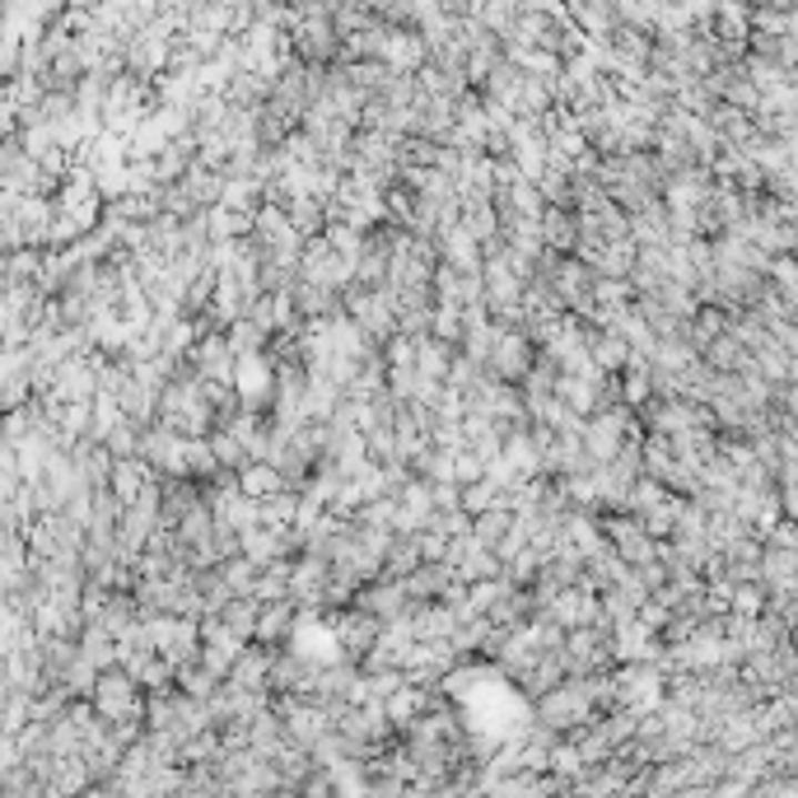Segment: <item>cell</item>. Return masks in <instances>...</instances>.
Returning a JSON list of instances; mask_svg holds the SVG:
<instances>
[{
    "instance_id": "cell-28",
    "label": "cell",
    "mask_w": 798,
    "mask_h": 798,
    "mask_svg": "<svg viewBox=\"0 0 798 798\" xmlns=\"http://www.w3.org/2000/svg\"><path fill=\"white\" fill-rule=\"evenodd\" d=\"M224 341H230V351H234V360H248V355H262L271 336H266V332H262V327L253 323V317H243V313H239V317H234V323H230V327H224Z\"/></svg>"
},
{
    "instance_id": "cell-25",
    "label": "cell",
    "mask_w": 798,
    "mask_h": 798,
    "mask_svg": "<svg viewBox=\"0 0 798 798\" xmlns=\"http://www.w3.org/2000/svg\"><path fill=\"white\" fill-rule=\"evenodd\" d=\"M182 188L192 192L196 206H215L220 192H224V173H220V169H206V164H196V159H192V164L182 169Z\"/></svg>"
},
{
    "instance_id": "cell-29",
    "label": "cell",
    "mask_w": 798,
    "mask_h": 798,
    "mask_svg": "<svg viewBox=\"0 0 798 798\" xmlns=\"http://www.w3.org/2000/svg\"><path fill=\"white\" fill-rule=\"evenodd\" d=\"M215 472H220V463H215V453H211L206 435L182 440V476H192V482H211Z\"/></svg>"
},
{
    "instance_id": "cell-3",
    "label": "cell",
    "mask_w": 798,
    "mask_h": 798,
    "mask_svg": "<svg viewBox=\"0 0 798 798\" xmlns=\"http://www.w3.org/2000/svg\"><path fill=\"white\" fill-rule=\"evenodd\" d=\"M546 285H552L556 294H560V304H565V313H575V317H584L588 309H593V281H598V271H593L588 262H579L575 253H560L556 257V266L542 276Z\"/></svg>"
},
{
    "instance_id": "cell-9",
    "label": "cell",
    "mask_w": 798,
    "mask_h": 798,
    "mask_svg": "<svg viewBox=\"0 0 798 798\" xmlns=\"http://www.w3.org/2000/svg\"><path fill=\"white\" fill-rule=\"evenodd\" d=\"M355 607H364L370 617H378V622H393V617H406V588H402V579H370V584H360L355 588V598H351Z\"/></svg>"
},
{
    "instance_id": "cell-5",
    "label": "cell",
    "mask_w": 798,
    "mask_h": 798,
    "mask_svg": "<svg viewBox=\"0 0 798 798\" xmlns=\"http://www.w3.org/2000/svg\"><path fill=\"white\" fill-rule=\"evenodd\" d=\"M294 630H300V607L285 593V598H271L257 607V626H253V640L266 645V649H281L294 640Z\"/></svg>"
},
{
    "instance_id": "cell-12",
    "label": "cell",
    "mask_w": 798,
    "mask_h": 798,
    "mask_svg": "<svg viewBox=\"0 0 798 798\" xmlns=\"http://www.w3.org/2000/svg\"><path fill=\"white\" fill-rule=\"evenodd\" d=\"M435 248H440V262H448L453 271H482V243L463 230V220L448 224V230H440Z\"/></svg>"
},
{
    "instance_id": "cell-50",
    "label": "cell",
    "mask_w": 798,
    "mask_h": 798,
    "mask_svg": "<svg viewBox=\"0 0 798 798\" xmlns=\"http://www.w3.org/2000/svg\"><path fill=\"white\" fill-rule=\"evenodd\" d=\"M761 546H798V528H794V518H775V523H770V533L761 537Z\"/></svg>"
},
{
    "instance_id": "cell-38",
    "label": "cell",
    "mask_w": 798,
    "mask_h": 798,
    "mask_svg": "<svg viewBox=\"0 0 798 798\" xmlns=\"http://www.w3.org/2000/svg\"><path fill=\"white\" fill-rule=\"evenodd\" d=\"M257 201H262V182H257V178H224L220 206H230V211L253 215V211H257Z\"/></svg>"
},
{
    "instance_id": "cell-51",
    "label": "cell",
    "mask_w": 798,
    "mask_h": 798,
    "mask_svg": "<svg viewBox=\"0 0 798 798\" xmlns=\"http://www.w3.org/2000/svg\"><path fill=\"white\" fill-rule=\"evenodd\" d=\"M211 6H224V10H239V6H253V0H211Z\"/></svg>"
},
{
    "instance_id": "cell-31",
    "label": "cell",
    "mask_w": 798,
    "mask_h": 798,
    "mask_svg": "<svg viewBox=\"0 0 798 798\" xmlns=\"http://www.w3.org/2000/svg\"><path fill=\"white\" fill-rule=\"evenodd\" d=\"M294 499H300V491H271L257 499V523L262 528H290L294 523Z\"/></svg>"
},
{
    "instance_id": "cell-16",
    "label": "cell",
    "mask_w": 798,
    "mask_h": 798,
    "mask_svg": "<svg viewBox=\"0 0 798 798\" xmlns=\"http://www.w3.org/2000/svg\"><path fill=\"white\" fill-rule=\"evenodd\" d=\"M239 552L253 560V565H266V560H290L285 552V528H262V523H253V528H243L239 533Z\"/></svg>"
},
{
    "instance_id": "cell-6",
    "label": "cell",
    "mask_w": 798,
    "mask_h": 798,
    "mask_svg": "<svg viewBox=\"0 0 798 798\" xmlns=\"http://www.w3.org/2000/svg\"><path fill=\"white\" fill-rule=\"evenodd\" d=\"M533 355H537V346H533V341L523 336V332H499V336H495V351H491V360H486V374L505 378V383H518L523 374H528Z\"/></svg>"
},
{
    "instance_id": "cell-15",
    "label": "cell",
    "mask_w": 798,
    "mask_h": 798,
    "mask_svg": "<svg viewBox=\"0 0 798 798\" xmlns=\"http://www.w3.org/2000/svg\"><path fill=\"white\" fill-rule=\"evenodd\" d=\"M266 673H271V649L257 645V640H248V645L234 654V664H230V673H224V681H239V687L266 691Z\"/></svg>"
},
{
    "instance_id": "cell-18",
    "label": "cell",
    "mask_w": 798,
    "mask_h": 798,
    "mask_svg": "<svg viewBox=\"0 0 798 798\" xmlns=\"http://www.w3.org/2000/svg\"><path fill=\"white\" fill-rule=\"evenodd\" d=\"M751 355V364H757V374L766 378V383H780V378H798V355H789V351H780L770 336H761L757 346L747 351Z\"/></svg>"
},
{
    "instance_id": "cell-36",
    "label": "cell",
    "mask_w": 798,
    "mask_h": 798,
    "mask_svg": "<svg viewBox=\"0 0 798 798\" xmlns=\"http://www.w3.org/2000/svg\"><path fill=\"white\" fill-rule=\"evenodd\" d=\"M664 499H668V486H664V482H654V476H645V472H640V476H635V482H630V491H626V505H622V509L640 518V514H649L654 505H664Z\"/></svg>"
},
{
    "instance_id": "cell-43",
    "label": "cell",
    "mask_w": 798,
    "mask_h": 798,
    "mask_svg": "<svg viewBox=\"0 0 798 798\" xmlns=\"http://www.w3.org/2000/svg\"><path fill=\"white\" fill-rule=\"evenodd\" d=\"M430 336H440V341H448V346H458V336H463V309H458V304H435V309H430Z\"/></svg>"
},
{
    "instance_id": "cell-42",
    "label": "cell",
    "mask_w": 798,
    "mask_h": 798,
    "mask_svg": "<svg viewBox=\"0 0 798 798\" xmlns=\"http://www.w3.org/2000/svg\"><path fill=\"white\" fill-rule=\"evenodd\" d=\"M211 294H215V266H201L196 276L188 281V290H182V313H188V317L201 313V309L211 304Z\"/></svg>"
},
{
    "instance_id": "cell-46",
    "label": "cell",
    "mask_w": 798,
    "mask_h": 798,
    "mask_svg": "<svg viewBox=\"0 0 798 798\" xmlns=\"http://www.w3.org/2000/svg\"><path fill=\"white\" fill-rule=\"evenodd\" d=\"M135 435H141V430H135L131 421H118V425H112L108 435H103L108 458H131V453H135Z\"/></svg>"
},
{
    "instance_id": "cell-4",
    "label": "cell",
    "mask_w": 798,
    "mask_h": 798,
    "mask_svg": "<svg viewBox=\"0 0 798 798\" xmlns=\"http://www.w3.org/2000/svg\"><path fill=\"white\" fill-rule=\"evenodd\" d=\"M327 560L313 556V552H300L290 560V598L300 607V622L304 617H317V603H323V584H327Z\"/></svg>"
},
{
    "instance_id": "cell-30",
    "label": "cell",
    "mask_w": 798,
    "mask_h": 798,
    "mask_svg": "<svg viewBox=\"0 0 798 798\" xmlns=\"http://www.w3.org/2000/svg\"><path fill=\"white\" fill-rule=\"evenodd\" d=\"M453 575H458L463 584H472V579H486V575H499V556L491 552V546H482V542H467V552L458 556V565H453Z\"/></svg>"
},
{
    "instance_id": "cell-23",
    "label": "cell",
    "mask_w": 798,
    "mask_h": 798,
    "mask_svg": "<svg viewBox=\"0 0 798 798\" xmlns=\"http://www.w3.org/2000/svg\"><path fill=\"white\" fill-rule=\"evenodd\" d=\"M234 486H239L243 495L262 499V495H271V491H281V472H276V463H266V458H248V463L234 472Z\"/></svg>"
},
{
    "instance_id": "cell-22",
    "label": "cell",
    "mask_w": 798,
    "mask_h": 798,
    "mask_svg": "<svg viewBox=\"0 0 798 798\" xmlns=\"http://www.w3.org/2000/svg\"><path fill=\"white\" fill-rule=\"evenodd\" d=\"M257 607H262V603L253 598V593H234V598L224 603V607L215 612V617L224 622V630H230V635H239V640H253V626H257Z\"/></svg>"
},
{
    "instance_id": "cell-8",
    "label": "cell",
    "mask_w": 798,
    "mask_h": 798,
    "mask_svg": "<svg viewBox=\"0 0 798 798\" xmlns=\"http://www.w3.org/2000/svg\"><path fill=\"white\" fill-rule=\"evenodd\" d=\"M546 617H552L560 630H569V626H588L593 617H598V593H588L584 584H565V588H556V598L542 607Z\"/></svg>"
},
{
    "instance_id": "cell-2",
    "label": "cell",
    "mask_w": 798,
    "mask_h": 798,
    "mask_svg": "<svg viewBox=\"0 0 798 798\" xmlns=\"http://www.w3.org/2000/svg\"><path fill=\"white\" fill-rule=\"evenodd\" d=\"M317 617H327L332 649H336V658H346V664H360V654L370 649L374 635H378V617H370V612L355 607V603L332 607V612H317Z\"/></svg>"
},
{
    "instance_id": "cell-27",
    "label": "cell",
    "mask_w": 798,
    "mask_h": 798,
    "mask_svg": "<svg viewBox=\"0 0 798 798\" xmlns=\"http://www.w3.org/2000/svg\"><path fill=\"white\" fill-rule=\"evenodd\" d=\"M336 402H341V387L327 374H309V383H304V421H327Z\"/></svg>"
},
{
    "instance_id": "cell-21",
    "label": "cell",
    "mask_w": 798,
    "mask_h": 798,
    "mask_svg": "<svg viewBox=\"0 0 798 798\" xmlns=\"http://www.w3.org/2000/svg\"><path fill=\"white\" fill-rule=\"evenodd\" d=\"M700 360L710 364V370H719V374H738L743 364H747V346L738 336H728V332H719V336H710L700 346Z\"/></svg>"
},
{
    "instance_id": "cell-32",
    "label": "cell",
    "mask_w": 798,
    "mask_h": 798,
    "mask_svg": "<svg viewBox=\"0 0 798 798\" xmlns=\"http://www.w3.org/2000/svg\"><path fill=\"white\" fill-rule=\"evenodd\" d=\"M173 687L178 691H188V696H196V700H206L215 687H220V677L201 664V658H192V664H178L173 668Z\"/></svg>"
},
{
    "instance_id": "cell-39",
    "label": "cell",
    "mask_w": 798,
    "mask_h": 798,
    "mask_svg": "<svg viewBox=\"0 0 798 798\" xmlns=\"http://www.w3.org/2000/svg\"><path fill=\"white\" fill-rule=\"evenodd\" d=\"M206 444H211V453H215L220 467L239 472V467L248 463V453H243V444H239V435H234L230 425H211V430H206Z\"/></svg>"
},
{
    "instance_id": "cell-26",
    "label": "cell",
    "mask_w": 798,
    "mask_h": 798,
    "mask_svg": "<svg viewBox=\"0 0 798 798\" xmlns=\"http://www.w3.org/2000/svg\"><path fill=\"white\" fill-rule=\"evenodd\" d=\"M453 351H458V346H448V341H440V336H416V374H421V378H440V383H444Z\"/></svg>"
},
{
    "instance_id": "cell-7",
    "label": "cell",
    "mask_w": 798,
    "mask_h": 798,
    "mask_svg": "<svg viewBox=\"0 0 798 798\" xmlns=\"http://www.w3.org/2000/svg\"><path fill=\"white\" fill-rule=\"evenodd\" d=\"M188 360L196 364V374L201 378H220V383H234V351H230V341H224V332H201L192 341V351Z\"/></svg>"
},
{
    "instance_id": "cell-49",
    "label": "cell",
    "mask_w": 798,
    "mask_h": 798,
    "mask_svg": "<svg viewBox=\"0 0 798 798\" xmlns=\"http://www.w3.org/2000/svg\"><path fill=\"white\" fill-rule=\"evenodd\" d=\"M397 332L402 336H430V309H397Z\"/></svg>"
},
{
    "instance_id": "cell-24",
    "label": "cell",
    "mask_w": 798,
    "mask_h": 798,
    "mask_svg": "<svg viewBox=\"0 0 798 798\" xmlns=\"http://www.w3.org/2000/svg\"><path fill=\"white\" fill-rule=\"evenodd\" d=\"M285 220H290V230L300 234V239H313V234H323V196H290L285 201Z\"/></svg>"
},
{
    "instance_id": "cell-19",
    "label": "cell",
    "mask_w": 798,
    "mask_h": 798,
    "mask_svg": "<svg viewBox=\"0 0 798 798\" xmlns=\"http://www.w3.org/2000/svg\"><path fill=\"white\" fill-rule=\"evenodd\" d=\"M416 565H421L416 533H393V542H387V552H383V560H378V575H374V579H402V575H412Z\"/></svg>"
},
{
    "instance_id": "cell-48",
    "label": "cell",
    "mask_w": 798,
    "mask_h": 798,
    "mask_svg": "<svg viewBox=\"0 0 798 798\" xmlns=\"http://www.w3.org/2000/svg\"><path fill=\"white\" fill-rule=\"evenodd\" d=\"M416 552H421V560H444L448 537L440 528H416Z\"/></svg>"
},
{
    "instance_id": "cell-35",
    "label": "cell",
    "mask_w": 798,
    "mask_h": 798,
    "mask_svg": "<svg viewBox=\"0 0 798 798\" xmlns=\"http://www.w3.org/2000/svg\"><path fill=\"white\" fill-rule=\"evenodd\" d=\"M552 393L569 406V412H579V416H593L598 412V402H593V383L579 378V374H556V387Z\"/></svg>"
},
{
    "instance_id": "cell-11",
    "label": "cell",
    "mask_w": 798,
    "mask_h": 798,
    "mask_svg": "<svg viewBox=\"0 0 798 798\" xmlns=\"http://www.w3.org/2000/svg\"><path fill=\"white\" fill-rule=\"evenodd\" d=\"M118 406H122V421H131L135 430L141 425H150L154 421V412H159V387H150V383H141L135 374H127L122 383H118Z\"/></svg>"
},
{
    "instance_id": "cell-41",
    "label": "cell",
    "mask_w": 798,
    "mask_h": 798,
    "mask_svg": "<svg viewBox=\"0 0 798 798\" xmlns=\"http://www.w3.org/2000/svg\"><path fill=\"white\" fill-rule=\"evenodd\" d=\"M323 239L336 257H360V248H364V230H355V224H341V220H327L323 224Z\"/></svg>"
},
{
    "instance_id": "cell-20",
    "label": "cell",
    "mask_w": 798,
    "mask_h": 798,
    "mask_svg": "<svg viewBox=\"0 0 798 798\" xmlns=\"http://www.w3.org/2000/svg\"><path fill=\"white\" fill-rule=\"evenodd\" d=\"M145 482H150V463H145V458H135V453H131V458H112L108 491L118 495L122 505H127V499L141 495V486H145Z\"/></svg>"
},
{
    "instance_id": "cell-33",
    "label": "cell",
    "mask_w": 798,
    "mask_h": 798,
    "mask_svg": "<svg viewBox=\"0 0 798 798\" xmlns=\"http://www.w3.org/2000/svg\"><path fill=\"white\" fill-rule=\"evenodd\" d=\"M206 230H211V243L215 239H243V234H253V215H243V211H230V206H206Z\"/></svg>"
},
{
    "instance_id": "cell-47",
    "label": "cell",
    "mask_w": 798,
    "mask_h": 798,
    "mask_svg": "<svg viewBox=\"0 0 798 798\" xmlns=\"http://www.w3.org/2000/svg\"><path fill=\"white\" fill-rule=\"evenodd\" d=\"M476 476H486V463L476 458L472 448H458V453H453V482L467 486V482H476Z\"/></svg>"
},
{
    "instance_id": "cell-45",
    "label": "cell",
    "mask_w": 798,
    "mask_h": 798,
    "mask_svg": "<svg viewBox=\"0 0 798 798\" xmlns=\"http://www.w3.org/2000/svg\"><path fill=\"white\" fill-rule=\"evenodd\" d=\"M495 495H499V486L491 482V476H476V482L458 486V505H463L467 514H482V509L495 505Z\"/></svg>"
},
{
    "instance_id": "cell-34",
    "label": "cell",
    "mask_w": 798,
    "mask_h": 798,
    "mask_svg": "<svg viewBox=\"0 0 798 798\" xmlns=\"http://www.w3.org/2000/svg\"><path fill=\"white\" fill-rule=\"evenodd\" d=\"M290 593V560H266L257 565V579H253V598L257 603H271V598H285Z\"/></svg>"
},
{
    "instance_id": "cell-13",
    "label": "cell",
    "mask_w": 798,
    "mask_h": 798,
    "mask_svg": "<svg viewBox=\"0 0 798 798\" xmlns=\"http://www.w3.org/2000/svg\"><path fill=\"white\" fill-rule=\"evenodd\" d=\"M537 230H542V248H552V253H575L579 224H575V211L569 206H542Z\"/></svg>"
},
{
    "instance_id": "cell-17",
    "label": "cell",
    "mask_w": 798,
    "mask_h": 798,
    "mask_svg": "<svg viewBox=\"0 0 798 798\" xmlns=\"http://www.w3.org/2000/svg\"><path fill=\"white\" fill-rule=\"evenodd\" d=\"M705 122L715 127V135H719L724 145H747L751 131H757L751 112H743V108H734V103H715L710 112H705Z\"/></svg>"
},
{
    "instance_id": "cell-37",
    "label": "cell",
    "mask_w": 798,
    "mask_h": 798,
    "mask_svg": "<svg viewBox=\"0 0 798 798\" xmlns=\"http://www.w3.org/2000/svg\"><path fill=\"white\" fill-rule=\"evenodd\" d=\"M630 266H635V239H630V234H626V239L603 243L598 262H593V271H598V276H626Z\"/></svg>"
},
{
    "instance_id": "cell-1",
    "label": "cell",
    "mask_w": 798,
    "mask_h": 798,
    "mask_svg": "<svg viewBox=\"0 0 798 798\" xmlns=\"http://www.w3.org/2000/svg\"><path fill=\"white\" fill-rule=\"evenodd\" d=\"M593 715V700L584 696V687H579V677H560L556 687H546L542 696H533V719H542V724H552L556 734L565 738L569 728H579V724H588Z\"/></svg>"
},
{
    "instance_id": "cell-10",
    "label": "cell",
    "mask_w": 798,
    "mask_h": 798,
    "mask_svg": "<svg viewBox=\"0 0 798 798\" xmlns=\"http://www.w3.org/2000/svg\"><path fill=\"white\" fill-rule=\"evenodd\" d=\"M757 565L766 593H798V546H761Z\"/></svg>"
},
{
    "instance_id": "cell-44",
    "label": "cell",
    "mask_w": 798,
    "mask_h": 798,
    "mask_svg": "<svg viewBox=\"0 0 798 798\" xmlns=\"http://www.w3.org/2000/svg\"><path fill=\"white\" fill-rule=\"evenodd\" d=\"M215 569L224 575V584H230V593H253V579H257V565L248 560L243 552L230 556V560H215Z\"/></svg>"
},
{
    "instance_id": "cell-40",
    "label": "cell",
    "mask_w": 798,
    "mask_h": 798,
    "mask_svg": "<svg viewBox=\"0 0 798 798\" xmlns=\"http://www.w3.org/2000/svg\"><path fill=\"white\" fill-rule=\"evenodd\" d=\"M509 523H514V509L491 505V509H482V514H472V537L482 542V546H495L499 537L509 533Z\"/></svg>"
},
{
    "instance_id": "cell-14",
    "label": "cell",
    "mask_w": 798,
    "mask_h": 798,
    "mask_svg": "<svg viewBox=\"0 0 798 798\" xmlns=\"http://www.w3.org/2000/svg\"><path fill=\"white\" fill-rule=\"evenodd\" d=\"M626 230L635 243H654V248H668V206L664 196H649L640 211L626 215Z\"/></svg>"
}]
</instances>
